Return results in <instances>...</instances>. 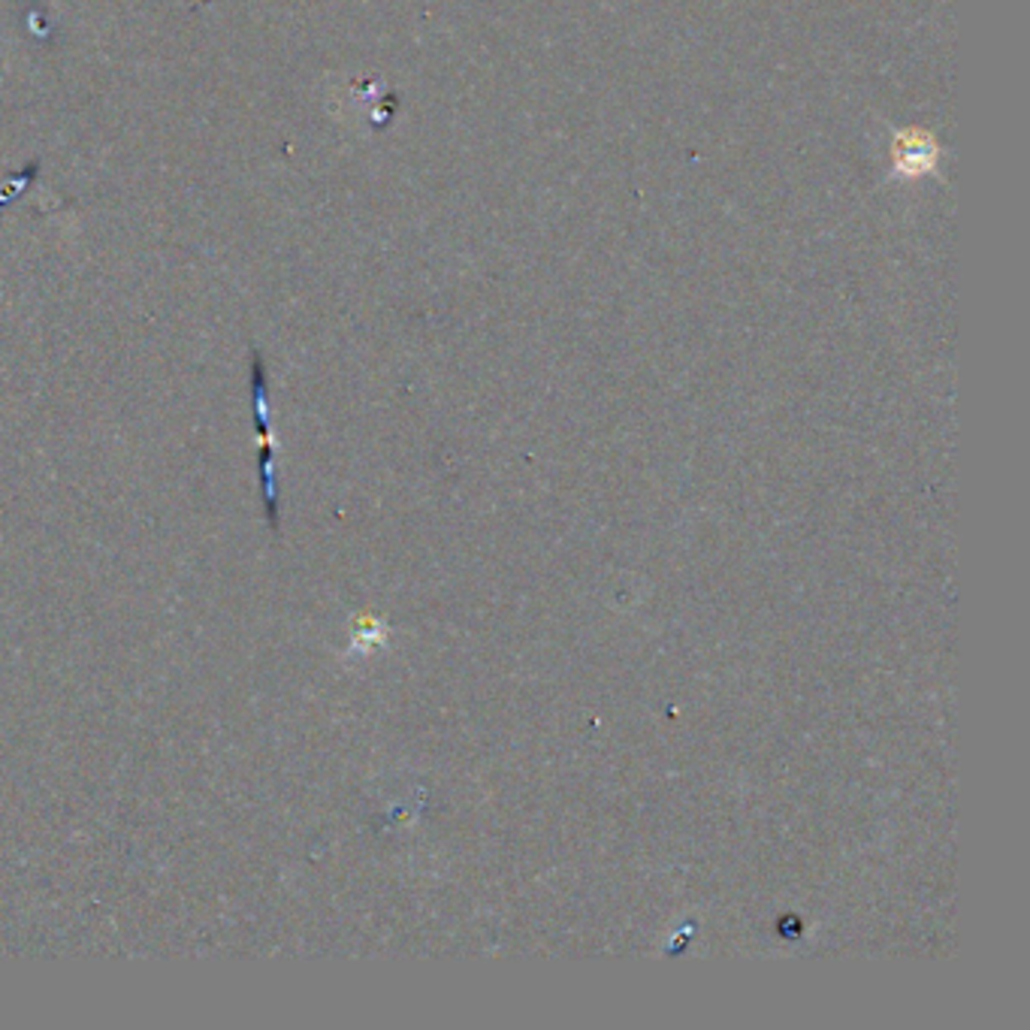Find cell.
I'll return each instance as SVG.
<instances>
[{
	"label": "cell",
	"instance_id": "obj_1",
	"mask_svg": "<svg viewBox=\"0 0 1030 1030\" xmlns=\"http://www.w3.org/2000/svg\"><path fill=\"white\" fill-rule=\"evenodd\" d=\"M940 146L931 133L919 128H903L891 140V167L898 176H924L937 170Z\"/></svg>",
	"mask_w": 1030,
	"mask_h": 1030
}]
</instances>
